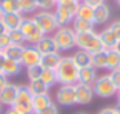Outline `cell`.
Listing matches in <instances>:
<instances>
[{
  "mask_svg": "<svg viewBox=\"0 0 120 114\" xmlns=\"http://www.w3.org/2000/svg\"><path fill=\"white\" fill-rule=\"evenodd\" d=\"M56 2H57V3H59V2H62V0H56Z\"/></svg>",
  "mask_w": 120,
  "mask_h": 114,
  "instance_id": "cell-49",
  "label": "cell"
},
{
  "mask_svg": "<svg viewBox=\"0 0 120 114\" xmlns=\"http://www.w3.org/2000/svg\"><path fill=\"white\" fill-rule=\"evenodd\" d=\"M6 83H8V77H6V76H5L2 71H0V89L3 88V86L6 85Z\"/></svg>",
  "mask_w": 120,
  "mask_h": 114,
  "instance_id": "cell-40",
  "label": "cell"
},
{
  "mask_svg": "<svg viewBox=\"0 0 120 114\" xmlns=\"http://www.w3.org/2000/svg\"><path fill=\"white\" fill-rule=\"evenodd\" d=\"M37 9V0H19V11L22 14H31Z\"/></svg>",
  "mask_w": 120,
  "mask_h": 114,
  "instance_id": "cell-28",
  "label": "cell"
},
{
  "mask_svg": "<svg viewBox=\"0 0 120 114\" xmlns=\"http://www.w3.org/2000/svg\"><path fill=\"white\" fill-rule=\"evenodd\" d=\"M42 72H43V68L40 65H34V66H29L26 68V76H28V80L32 82V80H39L42 77Z\"/></svg>",
  "mask_w": 120,
  "mask_h": 114,
  "instance_id": "cell-31",
  "label": "cell"
},
{
  "mask_svg": "<svg viewBox=\"0 0 120 114\" xmlns=\"http://www.w3.org/2000/svg\"><path fill=\"white\" fill-rule=\"evenodd\" d=\"M8 36H9V39H11V43H14V45H25V37H23L20 29L8 31Z\"/></svg>",
  "mask_w": 120,
  "mask_h": 114,
  "instance_id": "cell-32",
  "label": "cell"
},
{
  "mask_svg": "<svg viewBox=\"0 0 120 114\" xmlns=\"http://www.w3.org/2000/svg\"><path fill=\"white\" fill-rule=\"evenodd\" d=\"M32 19L35 20V23L39 25V28L42 29L45 36H52L59 29V23L54 15V11H37Z\"/></svg>",
  "mask_w": 120,
  "mask_h": 114,
  "instance_id": "cell-5",
  "label": "cell"
},
{
  "mask_svg": "<svg viewBox=\"0 0 120 114\" xmlns=\"http://www.w3.org/2000/svg\"><path fill=\"white\" fill-rule=\"evenodd\" d=\"M62 56L60 53H51V54H42V60H40V66L43 69H56L59 66Z\"/></svg>",
  "mask_w": 120,
  "mask_h": 114,
  "instance_id": "cell-18",
  "label": "cell"
},
{
  "mask_svg": "<svg viewBox=\"0 0 120 114\" xmlns=\"http://www.w3.org/2000/svg\"><path fill=\"white\" fill-rule=\"evenodd\" d=\"M5 59H6V57L3 56V53H0V71H2V68H3V62H5Z\"/></svg>",
  "mask_w": 120,
  "mask_h": 114,
  "instance_id": "cell-43",
  "label": "cell"
},
{
  "mask_svg": "<svg viewBox=\"0 0 120 114\" xmlns=\"http://www.w3.org/2000/svg\"><path fill=\"white\" fill-rule=\"evenodd\" d=\"M35 48L40 51L42 54H51V53H59L57 49V45L54 42L52 36H43L40 39V42L35 45Z\"/></svg>",
  "mask_w": 120,
  "mask_h": 114,
  "instance_id": "cell-16",
  "label": "cell"
},
{
  "mask_svg": "<svg viewBox=\"0 0 120 114\" xmlns=\"http://www.w3.org/2000/svg\"><path fill=\"white\" fill-rule=\"evenodd\" d=\"M52 103V99L48 93L46 94H40V96H34L32 97V110H34V114L39 113V111L45 110L46 106H49Z\"/></svg>",
  "mask_w": 120,
  "mask_h": 114,
  "instance_id": "cell-21",
  "label": "cell"
},
{
  "mask_svg": "<svg viewBox=\"0 0 120 114\" xmlns=\"http://www.w3.org/2000/svg\"><path fill=\"white\" fill-rule=\"evenodd\" d=\"M32 97L34 96L31 94L28 86L19 85V94H17V99H15L12 108L20 114H34V110H32Z\"/></svg>",
  "mask_w": 120,
  "mask_h": 114,
  "instance_id": "cell-7",
  "label": "cell"
},
{
  "mask_svg": "<svg viewBox=\"0 0 120 114\" xmlns=\"http://www.w3.org/2000/svg\"><path fill=\"white\" fill-rule=\"evenodd\" d=\"M117 111H119V114H120V105H119V106H117Z\"/></svg>",
  "mask_w": 120,
  "mask_h": 114,
  "instance_id": "cell-47",
  "label": "cell"
},
{
  "mask_svg": "<svg viewBox=\"0 0 120 114\" xmlns=\"http://www.w3.org/2000/svg\"><path fill=\"white\" fill-rule=\"evenodd\" d=\"M120 68V54L116 49H108V59H106V69L108 71H114Z\"/></svg>",
  "mask_w": 120,
  "mask_h": 114,
  "instance_id": "cell-26",
  "label": "cell"
},
{
  "mask_svg": "<svg viewBox=\"0 0 120 114\" xmlns=\"http://www.w3.org/2000/svg\"><path fill=\"white\" fill-rule=\"evenodd\" d=\"M117 3H119V6H120V0H117Z\"/></svg>",
  "mask_w": 120,
  "mask_h": 114,
  "instance_id": "cell-48",
  "label": "cell"
},
{
  "mask_svg": "<svg viewBox=\"0 0 120 114\" xmlns=\"http://www.w3.org/2000/svg\"><path fill=\"white\" fill-rule=\"evenodd\" d=\"M114 49H116L117 53L120 54V40H117V43H116V46H114Z\"/></svg>",
  "mask_w": 120,
  "mask_h": 114,
  "instance_id": "cell-44",
  "label": "cell"
},
{
  "mask_svg": "<svg viewBox=\"0 0 120 114\" xmlns=\"http://www.w3.org/2000/svg\"><path fill=\"white\" fill-rule=\"evenodd\" d=\"M2 22H3L6 31H14V29H20V25L23 22V14L22 12H6L2 14Z\"/></svg>",
  "mask_w": 120,
  "mask_h": 114,
  "instance_id": "cell-12",
  "label": "cell"
},
{
  "mask_svg": "<svg viewBox=\"0 0 120 114\" xmlns=\"http://www.w3.org/2000/svg\"><path fill=\"white\" fill-rule=\"evenodd\" d=\"M92 89H94V94L97 97H102V99H109V97L117 96V86L114 85L112 79H111V74L106 72V74H102L97 77V80L92 85Z\"/></svg>",
  "mask_w": 120,
  "mask_h": 114,
  "instance_id": "cell-4",
  "label": "cell"
},
{
  "mask_svg": "<svg viewBox=\"0 0 120 114\" xmlns=\"http://www.w3.org/2000/svg\"><path fill=\"white\" fill-rule=\"evenodd\" d=\"M43 83H45L48 88H51L52 85L57 83V76H56V69H43L42 77H40Z\"/></svg>",
  "mask_w": 120,
  "mask_h": 114,
  "instance_id": "cell-30",
  "label": "cell"
},
{
  "mask_svg": "<svg viewBox=\"0 0 120 114\" xmlns=\"http://www.w3.org/2000/svg\"><path fill=\"white\" fill-rule=\"evenodd\" d=\"M82 2L86 3V5H89V6H92V8H95V6H99V5L105 3V0H82Z\"/></svg>",
  "mask_w": 120,
  "mask_h": 114,
  "instance_id": "cell-39",
  "label": "cell"
},
{
  "mask_svg": "<svg viewBox=\"0 0 120 114\" xmlns=\"http://www.w3.org/2000/svg\"><path fill=\"white\" fill-rule=\"evenodd\" d=\"M97 69L94 66H88V68H82L79 69V82L85 83V85H94V82L97 80Z\"/></svg>",
  "mask_w": 120,
  "mask_h": 114,
  "instance_id": "cell-17",
  "label": "cell"
},
{
  "mask_svg": "<svg viewBox=\"0 0 120 114\" xmlns=\"http://www.w3.org/2000/svg\"><path fill=\"white\" fill-rule=\"evenodd\" d=\"M2 110H3V105L0 103V114H2Z\"/></svg>",
  "mask_w": 120,
  "mask_h": 114,
  "instance_id": "cell-46",
  "label": "cell"
},
{
  "mask_svg": "<svg viewBox=\"0 0 120 114\" xmlns=\"http://www.w3.org/2000/svg\"><path fill=\"white\" fill-rule=\"evenodd\" d=\"M57 2L56 0H37V8L42 11H51L56 9Z\"/></svg>",
  "mask_w": 120,
  "mask_h": 114,
  "instance_id": "cell-33",
  "label": "cell"
},
{
  "mask_svg": "<svg viewBox=\"0 0 120 114\" xmlns=\"http://www.w3.org/2000/svg\"><path fill=\"white\" fill-rule=\"evenodd\" d=\"M75 46L79 49L88 51L91 54H95V53H99V51L105 49L102 42H100L99 32H95V31H88V32L77 34V43H75Z\"/></svg>",
  "mask_w": 120,
  "mask_h": 114,
  "instance_id": "cell-3",
  "label": "cell"
},
{
  "mask_svg": "<svg viewBox=\"0 0 120 114\" xmlns=\"http://www.w3.org/2000/svg\"><path fill=\"white\" fill-rule=\"evenodd\" d=\"M54 15L57 19V23H59V28L60 26H68L69 23H72V20L75 19V14L71 12L68 8L62 6V5H57L56 9H54Z\"/></svg>",
  "mask_w": 120,
  "mask_h": 114,
  "instance_id": "cell-13",
  "label": "cell"
},
{
  "mask_svg": "<svg viewBox=\"0 0 120 114\" xmlns=\"http://www.w3.org/2000/svg\"><path fill=\"white\" fill-rule=\"evenodd\" d=\"M23 49H25V45H14L11 43L8 48H5L2 53L6 59H11V60H15V62H20L22 60V56H23Z\"/></svg>",
  "mask_w": 120,
  "mask_h": 114,
  "instance_id": "cell-19",
  "label": "cell"
},
{
  "mask_svg": "<svg viewBox=\"0 0 120 114\" xmlns=\"http://www.w3.org/2000/svg\"><path fill=\"white\" fill-rule=\"evenodd\" d=\"M5 32H8V31H6V28H5L3 22H2V19H0V34H5Z\"/></svg>",
  "mask_w": 120,
  "mask_h": 114,
  "instance_id": "cell-42",
  "label": "cell"
},
{
  "mask_svg": "<svg viewBox=\"0 0 120 114\" xmlns=\"http://www.w3.org/2000/svg\"><path fill=\"white\" fill-rule=\"evenodd\" d=\"M72 60H74V63L77 65L79 69L92 66V54L88 53V51H83V49H77L74 54H72Z\"/></svg>",
  "mask_w": 120,
  "mask_h": 114,
  "instance_id": "cell-14",
  "label": "cell"
},
{
  "mask_svg": "<svg viewBox=\"0 0 120 114\" xmlns=\"http://www.w3.org/2000/svg\"><path fill=\"white\" fill-rule=\"evenodd\" d=\"M94 89L92 85L77 82L75 83V103L77 105H89L94 100Z\"/></svg>",
  "mask_w": 120,
  "mask_h": 114,
  "instance_id": "cell-9",
  "label": "cell"
},
{
  "mask_svg": "<svg viewBox=\"0 0 120 114\" xmlns=\"http://www.w3.org/2000/svg\"><path fill=\"white\" fill-rule=\"evenodd\" d=\"M52 39L57 45V49L60 51H69L75 48L77 43V34L72 29V26H60L52 34Z\"/></svg>",
  "mask_w": 120,
  "mask_h": 114,
  "instance_id": "cell-2",
  "label": "cell"
},
{
  "mask_svg": "<svg viewBox=\"0 0 120 114\" xmlns=\"http://www.w3.org/2000/svg\"><path fill=\"white\" fill-rule=\"evenodd\" d=\"M0 53H2V51H0Z\"/></svg>",
  "mask_w": 120,
  "mask_h": 114,
  "instance_id": "cell-52",
  "label": "cell"
},
{
  "mask_svg": "<svg viewBox=\"0 0 120 114\" xmlns=\"http://www.w3.org/2000/svg\"><path fill=\"white\" fill-rule=\"evenodd\" d=\"M20 71H22V63L20 62L11 60V59H5L2 72H3L6 77H14V76L20 74Z\"/></svg>",
  "mask_w": 120,
  "mask_h": 114,
  "instance_id": "cell-20",
  "label": "cell"
},
{
  "mask_svg": "<svg viewBox=\"0 0 120 114\" xmlns=\"http://www.w3.org/2000/svg\"><path fill=\"white\" fill-rule=\"evenodd\" d=\"M99 114H119V111H117V106H106L100 110Z\"/></svg>",
  "mask_w": 120,
  "mask_h": 114,
  "instance_id": "cell-38",
  "label": "cell"
},
{
  "mask_svg": "<svg viewBox=\"0 0 120 114\" xmlns=\"http://www.w3.org/2000/svg\"><path fill=\"white\" fill-rule=\"evenodd\" d=\"M9 45H11V39H9V36H8V32L0 34V51H3L5 48H8Z\"/></svg>",
  "mask_w": 120,
  "mask_h": 114,
  "instance_id": "cell-35",
  "label": "cell"
},
{
  "mask_svg": "<svg viewBox=\"0 0 120 114\" xmlns=\"http://www.w3.org/2000/svg\"><path fill=\"white\" fill-rule=\"evenodd\" d=\"M20 31L23 34V37H25V43H28V45H37L40 42V39L45 36L32 17H23V22L20 25Z\"/></svg>",
  "mask_w": 120,
  "mask_h": 114,
  "instance_id": "cell-6",
  "label": "cell"
},
{
  "mask_svg": "<svg viewBox=\"0 0 120 114\" xmlns=\"http://www.w3.org/2000/svg\"><path fill=\"white\" fill-rule=\"evenodd\" d=\"M72 29L75 31V34L94 31V23H92V22H86V20H82V19L75 17L74 20H72Z\"/></svg>",
  "mask_w": 120,
  "mask_h": 114,
  "instance_id": "cell-25",
  "label": "cell"
},
{
  "mask_svg": "<svg viewBox=\"0 0 120 114\" xmlns=\"http://www.w3.org/2000/svg\"><path fill=\"white\" fill-rule=\"evenodd\" d=\"M79 114H85V113H79Z\"/></svg>",
  "mask_w": 120,
  "mask_h": 114,
  "instance_id": "cell-50",
  "label": "cell"
},
{
  "mask_svg": "<svg viewBox=\"0 0 120 114\" xmlns=\"http://www.w3.org/2000/svg\"><path fill=\"white\" fill-rule=\"evenodd\" d=\"M111 17V9L106 3H102L94 8V25H103L109 20Z\"/></svg>",
  "mask_w": 120,
  "mask_h": 114,
  "instance_id": "cell-15",
  "label": "cell"
},
{
  "mask_svg": "<svg viewBox=\"0 0 120 114\" xmlns=\"http://www.w3.org/2000/svg\"><path fill=\"white\" fill-rule=\"evenodd\" d=\"M106 59H108V49L99 51V53L92 54V66L100 71V69H106Z\"/></svg>",
  "mask_w": 120,
  "mask_h": 114,
  "instance_id": "cell-24",
  "label": "cell"
},
{
  "mask_svg": "<svg viewBox=\"0 0 120 114\" xmlns=\"http://www.w3.org/2000/svg\"><path fill=\"white\" fill-rule=\"evenodd\" d=\"M17 94H19V85H14V83H9L8 82L3 88L0 89V103L3 106H12L17 99Z\"/></svg>",
  "mask_w": 120,
  "mask_h": 114,
  "instance_id": "cell-11",
  "label": "cell"
},
{
  "mask_svg": "<svg viewBox=\"0 0 120 114\" xmlns=\"http://www.w3.org/2000/svg\"><path fill=\"white\" fill-rule=\"evenodd\" d=\"M56 76L60 85H75L79 82V68L72 60V56H62V60L56 68Z\"/></svg>",
  "mask_w": 120,
  "mask_h": 114,
  "instance_id": "cell-1",
  "label": "cell"
},
{
  "mask_svg": "<svg viewBox=\"0 0 120 114\" xmlns=\"http://www.w3.org/2000/svg\"><path fill=\"white\" fill-rule=\"evenodd\" d=\"M28 86V89L31 91V94L32 96H40V94H46L48 93V86L45 85V83L42 82V80H32V82H29V85H26Z\"/></svg>",
  "mask_w": 120,
  "mask_h": 114,
  "instance_id": "cell-27",
  "label": "cell"
},
{
  "mask_svg": "<svg viewBox=\"0 0 120 114\" xmlns=\"http://www.w3.org/2000/svg\"><path fill=\"white\" fill-rule=\"evenodd\" d=\"M5 114H20V113H17V111H15V110H14L12 106H9V108H8L6 111H5Z\"/></svg>",
  "mask_w": 120,
  "mask_h": 114,
  "instance_id": "cell-41",
  "label": "cell"
},
{
  "mask_svg": "<svg viewBox=\"0 0 120 114\" xmlns=\"http://www.w3.org/2000/svg\"><path fill=\"white\" fill-rule=\"evenodd\" d=\"M109 74H111V79H112L114 85L117 86V89H120V68H117V69L111 71Z\"/></svg>",
  "mask_w": 120,
  "mask_h": 114,
  "instance_id": "cell-36",
  "label": "cell"
},
{
  "mask_svg": "<svg viewBox=\"0 0 120 114\" xmlns=\"http://www.w3.org/2000/svg\"><path fill=\"white\" fill-rule=\"evenodd\" d=\"M2 14L6 12H20L19 11V0H0Z\"/></svg>",
  "mask_w": 120,
  "mask_h": 114,
  "instance_id": "cell-29",
  "label": "cell"
},
{
  "mask_svg": "<svg viewBox=\"0 0 120 114\" xmlns=\"http://www.w3.org/2000/svg\"><path fill=\"white\" fill-rule=\"evenodd\" d=\"M35 114H59V106H57V103H51L49 106H46L45 110L39 111V113H35Z\"/></svg>",
  "mask_w": 120,
  "mask_h": 114,
  "instance_id": "cell-34",
  "label": "cell"
},
{
  "mask_svg": "<svg viewBox=\"0 0 120 114\" xmlns=\"http://www.w3.org/2000/svg\"><path fill=\"white\" fill-rule=\"evenodd\" d=\"M79 2H82V0H79Z\"/></svg>",
  "mask_w": 120,
  "mask_h": 114,
  "instance_id": "cell-51",
  "label": "cell"
},
{
  "mask_svg": "<svg viewBox=\"0 0 120 114\" xmlns=\"http://www.w3.org/2000/svg\"><path fill=\"white\" fill-rule=\"evenodd\" d=\"M56 102L60 106H72L75 103V85H60L56 91Z\"/></svg>",
  "mask_w": 120,
  "mask_h": 114,
  "instance_id": "cell-8",
  "label": "cell"
},
{
  "mask_svg": "<svg viewBox=\"0 0 120 114\" xmlns=\"http://www.w3.org/2000/svg\"><path fill=\"white\" fill-rule=\"evenodd\" d=\"M75 17L82 19V20H86V22H92V23H94V8L89 6V5H86V3H83V2H80Z\"/></svg>",
  "mask_w": 120,
  "mask_h": 114,
  "instance_id": "cell-23",
  "label": "cell"
},
{
  "mask_svg": "<svg viewBox=\"0 0 120 114\" xmlns=\"http://www.w3.org/2000/svg\"><path fill=\"white\" fill-rule=\"evenodd\" d=\"M117 100H119V105H120V89L117 91Z\"/></svg>",
  "mask_w": 120,
  "mask_h": 114,
  "instance_id": "cell-45",
  "label": "cell"
},
{
  "mask_svg": "<svg viewBox=\"0 0 120 114\" xmlns=\"http://www.w3.org/2000/svg\"><path fill=\"white\" fill-rule=\"evenodd\" d=\"M40 60H42V53H40L35 45H25V49H23V56H22V66L29 68L34 66V65H40Z\"/></svg>",
  "mask_w": 120,
  "mask_h": 114,
  "instance_id": "cell-10",
  "label": "cell"
},
{
  "mask_svg": "<svg viewBox=\"0 0 120 114\" xmlns=\"http://www.w3.org/2000/svg\"><path fill=\"white\" fill-rule=\"evenodd\" d=\"M99 36H100V42H102L105 49H114V46H116V43H117L119 39L111 32L109 28H105L103 31H100Z\"/></svg>",
  "mask_w": 120,
  "mask_h": 114,
  "instance_id": "cell-22",
  "label": "cell"
},
{
  "mask_svg": "<svg viewBox=\"0 0 120 114\" xmlns=\"http://www.w3.org/2000/svg\"><path fill=\"white\" fill-rule=\"evenodd\" d=\"M108 28L111 29V32H112L114 36L117 37V39L120 40V22H116V23H111Z\"/></svg>",
  "mask_w": 120,
  "mask_h": 114,
  "instance_id": "cell-37",
  "label": "cell"
}]
</instances>
